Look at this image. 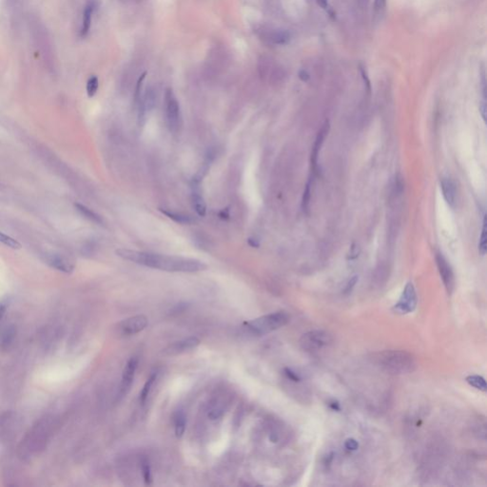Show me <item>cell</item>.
I'll return each mask as SVG.
<instances>
[{"mask_svg":"<svg viewBox=\"0 0 487 487\" xmlns=\"http://www.w3.org/2000/svg\"><path fill=\"white\" fill-rule=\"evenodd\" d=\"M156 377H157V374L156 373H152L150 375V377L146 380L145 386L143 387V389L141 390V392H140V403L142 405H145L146 399H147V397L149 395V392L151 390V388H152V386H153V384H154V382L156 380Z\"/></svg>","mask_w":487,"mask_h":487,"instance_id":"20","label":"cell"},{"mask_svg":"<svg viewBox=\"0 0 487 487\" xmlns=\"http://www.w3.org/2000/svg\"><path fill=\"white\" fill-rule=\"evenodd\" d=\"M14 335H15V332L12 329H9V330L7 329V331L2 336V341L1 342L2 343H6V344L10 343L12 341Z\"/></svg>","mask_w":487,"mask_h":487,"instance_id":"32","label":"cell"},{"mask_svg":"<svg viewBox=\"0 0 487 487\" xmlns=\"http://www.w3.org/2000/svg\"><path fill=\"white\" fill-rule=\"evenodd\" d=\"M299 75H300V78H301L302 80H304V81H307V80H308V79L309 78L308 74L306 73V72H301V73H300V74H299Z\"/></svg>","mask_w":487,"mask_h":487,"instance_id":"38","label":"cell"},{"mask_svg":"<svg viewBox=\"0 0 487 487\" xmlns=\"http://www.w3.org/2000/svg\"><path fill=\"white\" fill-rule=\"evenodd\" d=\"M146 72L144 73H142L137 81V85H136V90H135V95H134V101L136 104L139 103L140 99H141V89H142V85H143V81L144 79L146 78Z\"/></svg>","mask_w":487,"mask_h":487,"instance_id":"27","label":"cell"},{"mask_svg":"<svg viewBox=\"0 0 487 487\" xmlns=\"http://www.w3.org/2000/svg\"><path fill=\"white\" fill-rule=\"evenodd\" d=\"M99 81L97 76H92L87 82V95L90 98L94 97L97 93Z\"/></svg>","mask_w":487,"mask_h":487,"instance_id":"24","label":"cell"},{"mask_svg":"<svg viewBox=\"0 0 487 487\" xmlns=\"http://www.w3.org/2000/svg\"><path fill=\"white\" fill-rule=\"evenodd\" d=\"M43 260L44 262L49 266L50 268L57 269L58 271L70 274L74 270V264L73 262L61 255V254H56V253H46L43 255Z\"/></svg>","mask_w":487,"mask_h":487,"instance_id":"8","label":"cell"},{"mask_svg":"<svg viewBox=\"0 0 487 487\" xmlns=\"http://www.w3.org/2000/svg\"><path fill=\"white\" fill-rule=\"evenodd\" d=\"M386 5H387V0H375V3H374L375 11L378 13L384 11V9L386 8Z\"/></svg>","mask_w":487,"mask_h":487,"instance_id":"33","label":"cell"},{"mask_svg":"<svg viewBox=\"0 0 487 487\" xmlns=\"http://www.w3.org/2000/svg\"><path fill=\"white\" fill-rule=\"evenodd\" d=\"M247 244H248L250 246H252V247H259V246H260V243H259V241H258V240H256V239H254V238H251V237L247 239Z\"/></svg>","mask_w":487,"mask_h":487,"instance_id":"35","label":"cell"},{"mask_svg":"<svg viewBox=\"0 0 487 487\" xmlns=\"http://www.w3.org/2000/svg\"><path fill=\"white\" fill-rule=\"evenodd\" d=\"M487 215L484 216V222H483V228H482V233L480 237V242H479V252L482 256H485L487 253Z\"/></svg>","mask_w":487,"mask_h":487,"instance_id":"21","label":"cell"},{"mask_svg":"<svg viewBox=\"0 0 487 487\" xmlns=\"http://www.w3.org/2000/svg\"><path fill=\"white\" fill-rule=\"evenodd\" d=\"M165 114L167 124L171 131L177 133L180 131L182 127V114L180 111V105L175 97L171 88L166 90L165 94Z\"/></svg>","mask_w":487,"mask_h":487,"instance_id":"4","label":"cell"},{"mask_svg":"<svg viewBox=\"0 0 487 487\" xmlns=\"http://www.w3.org/2000/svg\"><path fill=\"white\" fill-rule=\"evenodd\" d=\"M117 256L132 263L146 268L159 269L169 272H198L208 268L207 265L199 260L169 256L146 251H138L121 248L116 250Z\"/></svg>","mask_w":487,"mask_h":487,"instance_id":"1","label":"cell"},{"mask_svg":"<svg viewBox=\"0 0 487 487\" xmlns=\"http://www.w3.org/2000/svg\"><path fill=\"white\" fill-rule=\"evenodd\" d=\"M186 430V416L183 412H178L174 417V431L177 438H181Z\"/></svg>","mask_w":487,"mask_h":487,"instance_id":"18","label":"cell"},{"mask_svg":"<svg viewBox=\"0 0 487 487\" xmlns=\"http://www.w3.org/2000/svg\"><path fill=\"white\" fill-rule=\"evenodd\" d=\"M440 190L447 204L450 207H455L458 199V193L455 183L450 178H442L440 180Z\"/></svg>","mask_w":487,"mask_h":487,"instance_id":"12","label":"cell"},{"mask_svg":"<svg viewBox=\"0 0 487 487\" xmlns=\"http://www.w3.org/2000/svg\"><path fill=\"white\" fill-rule=\"evenodd\" d=\"M10 303H11V298L9 296H6V297H3L2 299H0V322L2 321L3 317L5 315L9 306H10Z\"/></svg>","mask_w":487,"mask_h":487,"instance_id":"28","label":"cell"},{"mask_svg":"<svg viewBox=\"0 0 487 487\" xmlns=\"http://www.w3.org/2000/svg\"><path fill=\"white\" fill-rule=\"evenodd\" d=\"M147 325V318L144 315L130 317L120 324V330L124 335H134L144 330Z\"/></svg>","mask_w":487,"mask_h":487,"instance_id":"9","label":"cell"},{"mask_svg":"<svg viewBox=\"0 0 487 487\" xmlns=\"http://www.w3.org/2000/svg\"><path fill=\"white\" fill-rule=\"evenodd\" d=\"M284 373H285L286 377H287L289 380L292 381L294 383H299V382H301V380H302V378L300 377V375H298L296 372H294V371L292 370L291 368H285V369H284Z\"/></svg>","mask_w":487,"mask_h":487,"instance_id":"29","label":"cell"},{"mask_svg":"<svg viewBox=\"0 0 487 487\" xmlns=\"http://www.w3.org/2000/svg\"><path fill=\"white\" fill-rule=\"evenodd\" d=\"M94 11H95V4L93 2L88 3L86 5L84 13H83V23H82V29H81V35L82 36L87 35L90 31Z\"/></svg>","mask_w":487,"mask_h":487,"instance_id":"15","label":"cell"},{"mask_svg":"<svg viewBox=\"0 0 487 487\" xmlns=\"http://www.w3.org/2000/svg\"><path fill=\"white\" fill-rule=\"evenodd\" d=\"M192 188H193V194H192L193 206L195 208L196 213L199 216L204 217L206 215V213H207V204L205 202V199H204L203 195H201V193H200L199 184L193 183V187Z\"/></svg>","mask_w":487,"mask_h":487,"instance_id":"14","label":"cell"},{"mask_svg":"<svg viewBox=\"0 0 487 487\" xmlns=\"http://www.w3.org/2000/svg\"><path fill=\"white\" fill-rule=\"evenodd\" d=\"M200 343V341L196 337H190L187 339H184L182 341H176L173 344H171L169 348L165 350V352L169 355H177L184 353L186 351H189L191 349L195 348L198 344Z\"/></svg>","mask_w":487,"mask_h":487,"instance_id":"11","label":"cell"},{"mask_svg":"<svg viewBox=\"0 0 487 487\" xmlns=\"http://www.w3.org/2000/svg\"><path fill=\"white\" fill-rule=\"evenodd\" d=\"M328 131H329V122L325 121V124L323 125L322 129L320 130V131L317 134L315 143H314V146H313V148H312V152H311V165H312V168L314 170V172H316L317 171V165H318L317 163H318L319 151L321 150V147H322L324 142H325V139L326 135L328 134Z\"/></svg>","mask_w":487,"mask_h":487,"instance_id":"13","label":"cell"},{"mask_svg":"<svg viewBox=\"0 0 487 487\" xmlns=\"http://www.w3.org/2000/svg\"><path fill=\"white\" fill-rule=\"evenodd\" d=\"M271 39L275 44L284 45L290 41L291 34L287 31H277L272 34Z\"/></svg>","mask_w":487,"mask_h":487,"instance_id":"22","label":"cell"},{"mask_svg":"<svg viewBox=\"0 0 487 487\" xmlns=\"http://www.w3.org/2000/svg\"><path fill=\"white\" fill-rule=\"evenodd\" d=\"M311 182L308 181V183L306 186V190L304 192L303 195V200H302V208L305 211L308 210L309 207V202H310V197H311Z\"/></svg>","mask_w":487,"mask_h":487,"instance_id":"25","label":"cell"},{"mask_svg":"<svg viewBox=\"0 0 487 487\" xmlns=\"http://www.w3.org/2000/svg\"><path fill=\"white\" fill-rule=\"evenodd\" d=\"M289 321L290 317L286 312L279 311L245 322L244 323V328L251 334L261 336L283 327L289 323Z\"/></svg>","mask_w":487,"mask_h":487,"instance_id":"3","label":"cell"},{"mask_svg":"<svg viewBox=\"0 0 487 487\" xmlns=\"http://www.w3.org/2000/svg\"><path fill=\"white\" fill-rule=\"evenodd\" d=\"M372 361L382 370L394 375L412 373L418 365L413 354L404 350H385L377 352L373 354Z\"/></svg>","mask_w":487,"mask_h":487,"instance_id":"2","label":"cell"},{"mask_svg":"<svg viewBox=\"0 0 487 487\" xmlns=\"http://www.w3.org/2000/svg\"><path fill=\"white\" fill-rule=\"evenodd\" d=\"M344 447L349 451H355L359 448V442L355 438H347L344 442Z\"/></svg>","mask_w":487,"mask_h":487,"instance_id":"30","label":"cell"},{"mask_svg":"<svg viewBox=\"0 0 487 487\" xmlns=\"http://www.w3.org/2000/svg\"><path fill=\"white\" fill-rule=\"evenodd\" d=\"M357 282H358V277H357V276L352 277V278L348 281V283H347V285H346V287H345V289H344V293H345V294H347V293L351 292V291L353 290V288L355 287V285L357 284Z\"/></svg>","mask_w":487,"mask_h":487,"instance_id":"31","label":"cell"},{"mask_svg":"<svg viewBox=\"0 0 487 487\" xmlns=\"http://www.w3.org/2000/svg\"><path fill=\"white\" fill-rule=\"evenodd\" d=\"M74 207L77 210V211L82 216H84L86 219L90 220V221H92V222H94L96 224H99V225H103L104 224V221L98 215L97 213H96L95 211H93L92 210H90L89 208H87L86 206L77 203V204H74Z\"/></svg>","mask_w":487,"mask_h":487,"instance_id":"17","label":"cell"},{"mask_svg":"<svg viewBox=\"0 0 487 487\" xmlns=\"http://www.w3.org/2000/svg\"><path fill=\"white\" fill-rule=\"evenodd\" d=\"M141 470H142V475L144 478V481L146 485H150L152 482V477H151V472H150V465L146 459H144L141 462Z\"/></svg>","mask_w":487,"mask_h":487,"instance_id":"26","label":"cell"},{"mask_svg":"<svg viewBox=\"0 0 487 487\" xmlns=\"http://www.w3.org/2000/svg\"><path fill=\"white\" fill-rule=\"evenodd\" d=\"M137 366H138V359L136 357L130 358L125 366L122 375L121 389H120L121 397L127 395V393L130 390Z\"/></svg>","mask_w":487,"mask_h":487,"instance_id":"10","label":"cell"},{"mask_svg":"<svg viewBox=\"0 0 487 487\" xmlns=\"http://www.w3.org/2000/svg\"><path fill=\"white\" fill-rule=\"evenodd\" d=\"M160 211L166 216H168L170 219L173 220L174 222H176L178 224L190 225V224H193V223H195V218L193 216H191V215H187V214H184V213H181V212L171 211L164 210V209H160Z\"/></svg>","mask_w":487,"mask_h":487,"instance_id":"16","label":"cell"},{"mask_svg":"<svg viewBox=\"0 0 487 487\" xmlns=\"http://www.w3.org/2000/svg\"><path fill=\"white\" fill-rule=\"evenodd\" d=\"M436 263L438 266V272L441 277L442 283L445 287V290L449 295H451L454 291V286H455V279H454V273L453 270L446 261V259L443 257L442 254L437 253L436 254Z\"/></svg>","mask_w":487,"mask_h":487,"instance_id":"7","label":"cell"},{"mask_svg":"<svg viewBox=\"0 0 487 487\" xmlns=\"http://www.w3.org/2000/svg\"><path fill=\"white\" fill-rule=\"evenodd\" d=\"M466 382L476 390H481V391H486L487 390V382L486 379L482 376L479 375H469L466 377Z\"/></svg>","mask_w":487,"mask_h":487,"instance_id":"19","label":"cell"},{"mask_svg":"<svg viewBox=\"0 0 487 487\" xmlns=\"http://www.w3.org/2000/svg\"><path fill=\"white\" fill-rule=\"evenodd\" d=\"M223 414V411L219 409V408H213L210 411L209 413V417L211 419V420H216V419H219L220 417Z\"/></svg>","mask_w":487,"mask_h":487,"instance_id":"34","label":"cell"},{"mask_svg":"<svg viewBox=\"0 0 487 487\" xmlns=\"http://www.w3.org/2000/svg\"><path fill=\"white\" fill-rule=\"evenodd\" d=\"M332 342V336L325 330H311L300 339V345L305 351H317Z\"/></svg>","mask_w":487,"mask_h":487,"instance_id":"5","label":"cell"},{"mask_svg":"<svg viewBox=\"0 0 487 487\" xmlns=\"http://www.w3.org/2000/svg\"><path fill=\"white\" fill-rule=\"evenodd\" d=\"M220 217L225 219V216L226 218H228L229 217V213H228V209H226V210H223L221 212H220Z\"/></svg>","mask_w":487,"mask_h":487,"instance_id":"37","label":"cell"},{"mask_svg":"<svg viewBox=\"0 0 487 487\" xmlns=\"http://www.w3.org/2000/svg\"><path fill=\"white\" fill-rule=\"evenodd\" d=\"M418 304V297L414 285L409 282L406 285L405 290L398 303L395 305L394 309L400 314H408L413 312Z\"/></svg>","mask_w":487,"mask_h":487,"instance_id":"6","label":"cell"},{"mask_svg":"<svg viewBox=\"0 0 487 487\" xmlns=\"http://www.w3.org/2000/svg\"><path fill=\"white\" fill-rule=\"evenodd\" d=\"M481 113H482V116H483L484 120L486 121V118H487V105H486V102H484L483 105L481 106Z\"/></svg>","mask_w":487,"mask_h":487,"instance_id":"36","label":"cell"},{"mask_svg":"<svg viewBox=\"0 0 487 487\" xmlns=\"http://www.w3.org/2000/svg\"><path fill=\"white\" fill-rule=\"evenodd\" d=\"M0 243L3 244L4 245L13 248V249H20L21 248V244L16 239L10 237L9 235H6L5 233L0 231Z\"/></svg>","mask_w":487,"mask_h":487,"instance_id":"23","label":"cell"}]
</instances>
